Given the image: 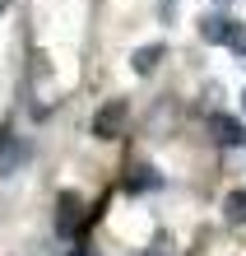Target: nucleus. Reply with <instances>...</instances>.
Returning a JSON list of instances; mask_svg holds the SVG:
<instances>
[{
	"instance_id": "obj_3",
	"label": "nucleus",
	"mask_w": 246,
	"mask_h": 256,
	"mask_svg": "<svg viewBox=\"0 0 246 256\" xmlns=\"http://www.w3.org/2000/svg\"><path fill=\"white\" fill-rule=\"evenodd\" d=\"M126 112H130V108H126L121 98L107 102V108L93 116V135H98V140H112V135H121V126H126Z\"/></svg>"
},
{
	"instance_id": "obj_8",
	"label": "nucleus",
	"mask_w": 246,
	"mask_h": 256,
	"mask_svg": "<svg viewBox=\"0 0 246 256\" xmlns=\"http://www.w3.org/2000/svg\"><path fill=\"white\" fill-rule=\"evenodd\" d=\"M5 10H9V0H0V14H5Z\"/></svg>"
},
{
	"instance_id": "obj_5",
	"label": "nucleus",
	"mask_w": 246,
	"mask_h": 256,
	"mask_svg": "<svg viewBox=\"0 0 246 256\" xmlns=\"http://www.w3.org/2000/svg\"><path fill=\"white\" fill-rule=\"evenodd\" d=\"M223 219L228 224H246V186H237V191L223 196Z\"/></svg>"
},
{
	"instance_id": "obj_9",
	"label": "nucleus",
	"mask_w": 246,
	"mask_h": 256,
	"mask_svg": "<svg viewBox=\"0 0 246 256\" xmlns=\"http://www.w3.org/2000/svg\"><path fill=\"white\" fill-rule=\"evenodd\" d=\"M242 108H246V88H242Z\"/></svg>"
},
{
	"instance_id": "obj_6",
	"label": "nucleus",
	"mask_w": 246,
	"mask_h": 256,
	"mask_svg": "<svg viewBox=\"0 0 246 256\" xmlns=\"http://www.w3.org/2000/svg\"><path fill=\"white\" fill-rule=\"evenodd\" d=\"M74 224H79V196H60V214H56V228L70 233Z\"/></svg>"
},
{
	"instance_id": "obj_7",
	"label": "nucleus",
	"mask_w": 246,
	"mask_h": 256,
	"mask_svg": "<svg viewBox=\"0 0 246 256\" xmlns=\"http://www.w3.org/2000/svg\"><path fill=\"white\" fill-rule=\"evenodd\" d=\"M158 61H163V47H140V52H135V70H140V74H149Z\"/></svg>"
},
{
	"instance_id": "obj_4",
	"label": "nucleus",
	"mask_w": 246,
	"mask_h": 256,
	"mask_svg": "<svg viewBox=\"0 0 246 256\" xmlns=\"http://www.w3.org/2000/svg\"><path fill=\"white\" fill-rule=\"evenodd\" d=\"M214 140L219 144H246V130H242V122H233V116H214Z\"/></svg>"
},
{
	"instance_id": "obj_2",
	"label": "nucleus",
	"mask_w": 246,
	"mask_h": 256,
	"mask_svg": "<svg viewBox=\"0 0 246 256\" xmlns=\"http://www.w3.org/2000/svg\"><path fill=\"white\" fill-rule=\"evenodd\" d=\"M23 163H28V140L5 122L0 126V177H14Z\"/></svg>"
},
{
	"instance_id": "obj_1",
	"label": "nucleus",
	"mask_w": 246,
	"mask_h": 256,
	"mask_svg": "<svg viewBox=\"0 0 246 256\" xmlns=\"http://www.w3.org/2000/svg\"><path fill=\"white\" fill-rule=\"evenodd\" d=\"M200 38L214 42V47L246 52V28H242V19H233V14H205V19H200Z\"/></svg>"
}]
</instances>
